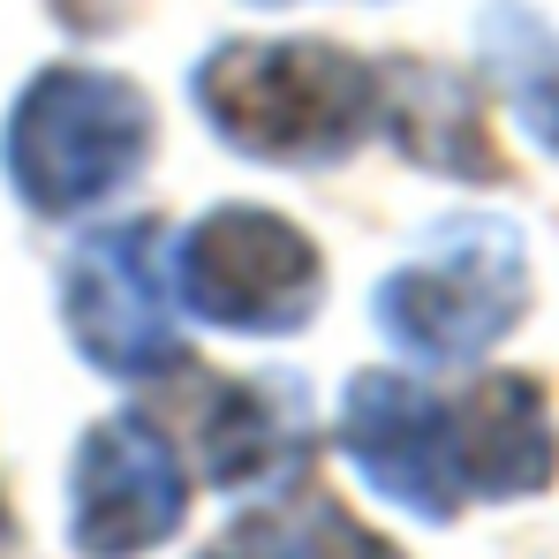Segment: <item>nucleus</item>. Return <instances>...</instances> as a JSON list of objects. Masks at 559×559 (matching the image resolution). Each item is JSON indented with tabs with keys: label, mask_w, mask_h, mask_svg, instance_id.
<instances>
[{
	"label": "nucleus",
	"mask_w": 559,
	"mask_h": 559,
	"mask_svg": "<svg viewBox=\"0 0 559 559\" xmlns=\"http://www.w3.org/2000/svg\"><path fill=\"white\" fill-rule=\"evenodd\" d=\"M189 92L219 144L273 167H333L378 129V69L325 38H227Z\"/></svg>",
	"instance_id": "1"
},
{
	"label": "nucleus",
	"mask_w": 559,
	"mask_h": 559,
	"mask_svg": "<svg viewBox=\"0 0 559 559\" xmlns=\"http://www.w3.org/2000/svg\"><path fill=\"white\" fill-rule=\"evenodd\" d=\"M378 333L416 364H476L530 310V242L514 219L462 212L424 235L408 265L378 280Z\"/></svg>",
	"instance_id": "2"
},
{
	"label": "nucleus",
	"mask_w": 559,
	"mask_h": 559,
	"mask_svg": "<svg viewBox=\"0 0 559 559\" xmlns=\"http://www.w3.org/2000/svg\"><path fill=\"white\" fill-rule=\"evenodd\" d=\"M152 159V106L106 69H38L0 129V167L46 219L92 212Z\"/></svg>",
	"instance_id": "3"
},
{
	"label": "nucleus",
	"mask_w": 559,
	"mask_h": 559,
	"mask_svg": "<svg viewBox=\"0 0 559 559\" xmlns=\"http://www.w3.org/2000/svg\"><path fill=\"white\" fill-rule=\"evenodd\" d=\"M175 295L189 318L227 333H295L325 302V265L318 242L280 212L219 204L175 242Z\"/></svg>",
	"instance_id": "4"
},
{
	"label": "nucleus",
	"mask_w": 559,
	"mask_h": 559,
	"mask_svg": "<svg viewBox=\"0 0 559 559\" xmlns=\"http://www.w3.org/2000/svg\"><path fill=\"white\" fill-rule=\"evenodd\" d=\"M159 227L129 219V227H98L69 250L61 273V318L69 341L84 348V364L106 378H167L182 371V333L167 318L159 295Z\"/></svg>",
	"instance_id": "5"
},
{
	"label": "nucleus",
	"mask_w": 559,
	"mask_h": 559,
	"mask_svg": "<svg viewBox=\"0 0 559 559\" xmlns=\"http://www.w3.org/2000/svg\"><path fill=\"white\" fill-rule=\"evenodd\" d=\"M182 462L144 416H106L69 468V545L84 559H136L182 522Z\"/></svg>",
	"instance_id": "6"
},
{
	"label": "nucleus",
	"mask_w": 559,
	"mask_h": 559,
	"mask_svg": "<svg viewBox=\"0 0 559 559\" xmlns=\"http://www.w3.org/2000/svg\"><path fill=\"white\" fill-rule=\"evenodd\" d=\"M341 447L371 476L378 499H393V507H408L424 522H454V507L468 499L462 462H454V408L401 371L348 378V393H341Z\"/></svg>",
	"instance_id": "7"
},
{
	"label": "nucleus",
	"mask_w": 559,
	"mask_h": 559,
	"mask_svg": "<svg viewBox=\"0 0 559 559\" xmlns=\"http://www.w3.org/2000/svg\"><path fill=\"white\" fill-rule=\"evenodd\" d=\"M454 408V462H462V491L476 499H530L559 476V431L545 408V385L522 371L476 378Z\"/></svg>",
	"instance_id": "8"
},
{
	"label": "nucleus",
	"mask_w": 559,
	"mask_h": 559,
	"mask_svg": "<svg viewBox=\"0 0 559 559\" xmlns=\"http://www.w3.org/2000/svg\"><path fill=\"white\" fill-rule=\"evenodd\" d=\"M310 424H318V408H310L295 371L227 378L212 393V408H204V468H212V484H227V491L280 484L310 454Z\"/></svg>",
	"instance_id": "9"
},
{
	"label": "nucleus",
	"mask_w": 559,
	"mask_h": 559,
	"mask_svg": "<svg viewBox=\"0 0 559 559\" xmlns=\"http://www.w3.org/2000/svg\"><path fill=\"white\" fill-rule=\"evenodd\" d=\"M378 121L393 129V144L431 167V175H462V182H499V152L484 136V114L454 69H424V61H393L378 76Z\"/></svg>",
	"instance_id": "10"
},
{
	"label": "nucleus",
	"mask_w": 559,
	"mask_h": 559,
	"mask_svg": "<svg viewBox=\"0 0 559 559\" xmlns=\"http://www.w3.org/2000/svg\"><path fill=\"white\" fill-rule=\"evenodd\" d=\"M476 46H484L491 84L522 114V129L559 159V38L545 31V15L522 0H491L476 23Z\"/></svg>",
	"instance_id": "11"
},
{
	"label": "nucleus",
	"mask_w": 559,
	"mask_h": 559,
	"mask_svg": "<svg viewBox=\"0 0 559 559\" xmlns=\"http://www.w3.org/2000/svg\"><path fill=\"white\" fill-rule=\"evenodd\" d=\"M8 537H15V522H8V507H0V545H8Z\"/></svg>",
	"instance_id": "12"
},
{
	"label": "nucleus",
	"mask_w": 559,
	"mask_h": 559,
	"mask_svg": "<svg viewBox=\"0 0 559 559\" xmlns=\"http://www.w3.org/2000/svg\"><path fill=\"white\" fill-rule=\"evenodd\" d=\"M258 8H280V0H258Z\"/></svg>",
	"instance_id": "13"
}]
</instances>
